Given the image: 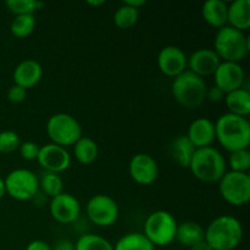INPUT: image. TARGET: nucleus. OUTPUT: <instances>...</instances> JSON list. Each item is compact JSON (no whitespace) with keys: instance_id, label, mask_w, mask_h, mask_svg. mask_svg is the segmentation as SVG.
Masks as SVG:
<instances>
[{"instance_id":"obj_40","label":"nucleus","mask_w":250,"mask_h":250,"mask_svg":"<svg viewBox=\"0 0 250 250\" xmlns=\"http://www.w3.org/2000/svg\"><path fill=\"white\" fill-rule=\"evenodd\" d=\"M6 194V190H5V182H4V178L0 176V200L5 197Z\"/></svg>"},{"instance_id":"obj_21","label":"nucleus","mask_w":250,"mask_h":250,"mask_svg":"<svg viewBox=\"0 0 250 250\" xmlns=\"http://www.w3.org/2000/svg\"><path fill=\"white\" fill-rule=\"evenodd\" d=\"M205 238V229L195 221H185L177 225L175 241L186 248H192Z\"/></svg>"},{"instance_id":"obj_19","label":"nucleus","mask_w":250,"mask_h":250,"mask_svg":"<svg viewBox=\"0 0 250 250\" xmlns=\"http://www.w3.org/2000/svg\"><path fill=\"white\" fill-rule=\"evenodd\" d=\"M227 26L241 32L250 28V1L234 0L227 7Z\"/></svg>"},{"instance_id":"obj_6","label":"nucleus","mask_w":250,"mask_h":250,"mask_svg":"<svg viewBox=\"0 0 250 250\" xmlns=\"http://www.w3.org/2000/svg\"><path fill=\"white\" fill-rule=\"evenodd\" d=\"M177 225L171 212L156 210L144 221L143 234L154 247H167L175 242Z\"/></svg>"},{"instance_id":"obj_9","label":"nucleus","mask_w":250,"mask_h":250,"mask_svg":"<svg viewBox=\"0 0 250 250\" xmlns=\"http://www.w3.org/2000/svg\"><path fill=\"white\" fill-rule=\"evenodd\" d=\"M217 183L220 195L229 205L243 207L250 200L249 173L226 171Z\"/></svg>"},{"instance_id":"obj_2","label":"nucleus","mask_w":250,"mask_h":250,"mask_svg":"<svg viewBox=\"0 0 250 250\" xmlns=\"http://www.w3.org/2000/svg\"><path fill=\"white\" fill-rule=\"evenodd\" d=\"M243 236V226L237 217L221 215L208 225L204 241L212 250H234L242 243Z\"/></svg>"},{"instance_id":"obj_20","label":"nucleus","mask_w":250,"mask_h":250,"mask_svg":"<svg viewBox=\"0 0 250 250\" xmlns=\"http://www.w3.org/2000/svg\"><path fill=\"white\" fill-rule=\"evenodd\" d=\"M227 7L229 4L222 0H208L202 6V16L209 26L222 28L227 26Z\"/></svg>"},{"instance_id":"obj_4","label":"nucleus","mask_w":250,"mask_h":250,"mask_svg":"<svg viewBox=\"0 0 250 250\" xmlns=\"http://www.w3.org/2000/svg\"><path fill=\"white\" fill-rule=\"evenodd\" d=\"M208 85L204 78L194 75L190 71H185L172 80L171 93L176 102L189 110L198 109L207 99Z\"/></svg>"},{"instance_id":"obj_1","label":"nucleus","mask_w":250,"mask_h":250,"mask_svg":"<svg viewBox=\"0 0 250 250\" xmlns=\"http://www.w3.org/2000/svg\"><path fill=\"white\" fill-rule=\"evenodd\" d=\"M215 134L220 146L229 153L248 149L250 144V122L247 117L226 112L215 122Z\"/></svg>"},{"instance_id":"obj_26","label":"nucleus","mask_w":250,"mask_h":250,"mask_svg":"<svg viewBox=\"0 0 250 250\" xmlns=\"http://www.w3.org/2000/svg\"><path fill=\"white\" fill-rule=\"evenodd\" d=\"M76 250H114V244L105 237L94 233H84L76 241Z\"/></svg>"},{"instance_id":"obj_38","label":"nucleus","mask_w":250,"mask_h":250,"mask_svg":"<svg viewBox=\"0 0 250 250\" xmlns=\"http://www.w3.org/2000/svg\"><path fill=\"white\" fill-rule=\"evenodd\" d=\"M124 4L128 5V6L133 7V9L139 10L141 7H143L146 5V1L144 0H125Z\"/></svg>"},{"instance_id":"obj_5","label":"nucleus","mask_w":250,"mask_h":250,"mask_svg":"<svg viewBox=\"0 0 250 250\" xmlns=\"http://www.w3.org/2000/svg\"><path fill=\"white\" fill-rule=\"evenodd\" d=\"M249 50V38L244 32L229 26L217 29L214 39V51L221 61L241 63L247 58Z\"/></svg>"},{"instance_id":"obj_18","label":"nucleus","mask_w":250,"mask_h":250,"mask_svg":"<svg viewBox=\"0 0 250 250\" xmlns=\"http://www.w3.org/2000/svg\"><path fill=\"white\" fill-rule=\"evenodd\" d=\"M42 77H43V68L41 63L32 59L21 61L15 67L14 73H12L14 84L20 85L26 90L38 84Z\"/></svg>"},{"instance_id":"obj_39","label":"nucleus","mask_w":250,"mask_h":250,"mask_svg":"<svg viewBox=\"0 0 250 250\" xmlns=\"http://www.w3.org/2000/svg\"><path fill=\"white\" fill-rule=\"evenodd\" d=\"M189 250H212L210 248L209 246H208V243L205 241L200 242V243L195 244V246H193L192 248H189Z\"/></svg>"},{"instance_id":"obj_32","label":"nucleus","mask_w":250,"mask_h":250,"mask_svg":"<svg viewBox=\"0 0 250 250\" xmlns=\"http://www.w3.org/2000/svg\"><path fill=\"white\" fill-rule=\"evenodd\" d=\"M20 144H21V139L16 132L10 131V129L0 132V153L1 154H11L19 150Z\"/></svg>"},{"instance_id":"obj_29","label":"nucleus","mask_w":250,"mask_h":250,"mask_svg":"<svg viewBox=\"0 0 250 250\" xmlns=\"http://www.w3.org/2000/svg\"><path fill=\"white\" fill-rule=\"evenodd\" d=\"M34 28H36V17H34V15L15 16L11 24H10V31H11L12 36L20 39L31 36L33 33Z\"/></svg>"},{"instance_id":"obj_33","label":"nucleus","mask_w":250,"mask_h":250,"mask_svg":"<svg viewBox=\"0 0 250 250\" xmlns=\"http://www.w3.org/2000/svg\"><path fill=\"white\" fill-rule=\"evenodd\" d=\"M39 149H41V146L37 143H34L32 141H26L21 142V144L19 146V153L23 160L33 161L37 160V158H38Z\"/></svg>"},{"instance_id":"obj_11","label":"nucleus","mask_w":250,"mask_h":250,"mask_svg":"<svg viewBox=\"0 0 250 250\" xmlns=\"http://www.w3.org/2000/svg\"><path fill=\"white\" fill-rule=\"evenodd\" d=\"M81 203L71 193L62 192L51 198L49 211L51 217L61 225L75 224L81 216Z\"/></svg>"},{"instance_id":"obj_37","label":"nucleus","mask_w":250,"mask_h":250,"mask_svg":"<svg viewBox=\"0 0 250 250\" xmlns=\"http://www.w3.org/2000/svg\"><path fill=\"white\" fill-rule=\"evenodd\" d=\"M24 250H51V246L42 239H34L27 244Z\"/></svg>"},{"instance_id":"obj_28","label":"nucleus","mask_w":250,"mask_h":250,"mask_svg":"<svg viewBox=\"0 0 250 250\" xmlns=\"http://www.w3.org/2000/svg\"><path fill=\"white\" fill-rule=\"evenodd\" d=\"M39 180V189L49 198H54L63 192V181L59 173L44 171Z\"/></svg>"},{"instance_id":"obj_13","label":"nucleus","mask_w":250,"mask_h":250,"mask_svg":"<svg viewBox=\"0 0 250 250\" xmlns=\"http://www.w3.org/2000/svg\"><path fill=\"white\" fill-rule=\"evenodd\" d=\"M132 180L141 186L153 185L159 176V165L153 156L146 153L134 154L128 164Z\"/></svg>"},{"instance_id":"obj_34","label":"nucleus","mask_w":250,"mask_h":250,"mask_svg":"<svg viewBox=\"0 0 250 250\" xmlns=\"http://www.w3.org/2000/svg\"><path fill=\"white\" fill-rule=\"evenodd\" d=\"M27 97V90L23 89L20 85L14 84L12 87H10V89L7 90V99L12 104H20V103L23 102Z\"/></svg>"},{"instance_id":"obj_41","label":"nucleus","mask_w":250,"mask_h":250,"mask_svg":"<svg viewBox=\"0 0 250 250\" xmlns=\"http://www.w3.org/2000/svg\"><path fill=\"white\" fill-rule=\"evenodd\" d=\"M87 4L90 5V6H93V7H98V6H102V5H104L105 0H94V1H93V0H88Z\"/></svg>"},{"instance_id":"obj_35","label":"nucleus","mask_w":250,"mask_h":250,"mask_svg":"<svg viewBox=\"0 0 250 250\" xmlns=\"http://www.w3.org/2000/svg\"><path fill=\"white\" fill-rule=\"evenodd\" d=\"M225 93L221 89L216 87V85H212V87H208L207 89V98L205 99L209 100L211 103H220L221 100L225 99Z\"/></svg>"},{"instance_id":"obj_23","label":"nucleus","mask_w":250,"mask_h":250,"mask_svg":"<svg viewBox=\"0 0 250 250\" xmlns=\"http://www.w3.org/2000/svg\"><path fill=\"white\" fill-rule=\"evenodd\" d=\"M195 148L190 143L189 139L186 137V134L176 137L170 146V154L171 158L176 161L177 165L181 167L188 168L189 167L190 160L194 154Z\"/></svg>"},{"instance_id":"obj_8","label":"nucleus","mask_w":250,"mask_h":250,"mask_svg":"<svg viewBox=\"0 0 250 250\" xmlns=\"http://www.w3.org/2000/svg\"><path fill=\"white\" fill-rule=\"evenodd\" d=\"M5 190L10 198L19 202L31 200L38 194V176L28 168H15L4 178Z\"/></svg>"},{"instance_id":"obj_27","label":"nucleus","mask_w":250,"mask_h":250,"mask_svg":"<svg viewBox=\"0 0 250 250\" xmlns=\"http://www.w3.org/2000/svg\"><path fill=\"white\" fill-rule=\"evenodd\" d=\"M139 10L122 2L114 14V23L120 29L132 28L138 22Z\"/></svg>"},{"instance_id":"obj_10","label":"nucleus","mask_w":250,"mask_h":250,"mask_svg":"<svg viewBox=\"0 0 250 250\" xmlns=\"http://www.w3.org/2000/svg\"><path fill=\"white\" fill-rule=\"evenodd\" d=\"M89 221L98 227H110L116 224L120 215L116 200L107 194H95L85 205Z\"/></svg>"},{"instance_id":"obj_25","label":"nucleus","mask_w":250,"mask_h":250,"mask_svg":"<svg viewBox=\"0 0 250 250\" xmlns=\"http://www.w3.org/2000/svg\"><path fill=\"white\" fill-rule=\"evenodd\" d=\"M114 250H155V247L141 232H129L115 243Z\"/></svg>"},{"instance_id":"obj_31","label":"nucleus","mask_w":250,"mask_h":250,"mask_svg":"<svg viewBox=\"0 0 250 250\" xmlns=\"http://www.w3.org/2000/svg\"><path fill=\"white\" fill-rule=\"evenodd\" d=\"M226 164L229 166L233 172L248 173L250 168V151L249 149H242V150H236L229 153V160Z\"/></svg>"},{"instance_id":"obj_7","label":"nucleus","mask_w":250,"mask_h":250,"mask_svg":"<svg viewBox=\"0 0 250 250\" xmlns=\"http://www.w3.org/2000/svg\"><path fill=\"white\" fill-rule=\"evenodd\" d=\"M46 134L50 143L67 149L83 136L82 126L80 122L70 114L58 112L49 117L46 121Z\"/></svg>"},{"instance_id":"obj_3","label":"nucleus","mask_w":250,"mask_h":250,"mask_svg":"<svg viewBox=\"0 0 250 250\" xmlns=\"http://www.w3.org/2000/svg\"><path fill=\"white\" fill-rule=\"evenodd\" d=\"M192 175L204 183H216L227 171L226 159L215 146L195 149L189 167Z\"/></svg>"},{"instance_id":"obj_14","label":"nucleus","mask_w":250,"mask_h":250,"mask_svg":"<svg viewBox=\"0 0 250 250\" xmlns=\"http://www.w3.org/2000/svg\"><path fill=\"white\" fill-rule=\"evenodd\" d=\"M215 84L225 94L243 87L246 81V72L241 63L221 61L214 72Z\"/></svg>"},{"instance_id":"obj_16","label":"nucleus","mask_w":250,"mask_h":250,"mask_svg":"<svg viewBox=\"0 0 250 250\" xmlns=\"http://www.w3.org/2000/svg\"><path fill=\"white\" fill-rule=\"evenodd\" d=\"M221 60L214 49H198L189 58H187V70L199 77H209L214 75Z\"/></svg>"},{"instance_id":"obj_36","label":"nucleus","mask_w":250,"mask_h":250,"mask_svg":"<svg viewBox=\"0 0 250 250\" xmlns=\"http://www.w3.org/2000/svg\"><path fill=\"white\" fill-rule=\"evenodd\" d=\"M51 250H76L75 243L68 238H60L54 243Z\"/></svg>"},{"instance_id":"obj_17","label":"nucleus","mask_w":250,"mask_h":250,"mask_svg":"<svg viewBox=\"0 0 250 250\" xmlns=\"http://www.w3.org/2000/svg\"><path fill=\"white\" fill-rule=\"evenodd\" d=\"M186 137L189 139V142L195 149L211 146L212 143L216 141L215 122L207 119V117H200V119L194 120L188 127Z\"/></svg>"},{"instance_id":"obj_22","label":"nucleus","mask_w":250,"mask_h":250,"mask_svg":"<svg viewBox=\"0 0 250 250\" xmlns=\"http://www.w3.org/2000/svg\"><path fill=\"white\" fill-rule=\"evenodd\" d=\"M224 102L229 110V114L248 119L250 115V92L247 88L242 87L233 92L227 93Z\"/></svg>"},{"instance_id":"obj_24","label":"nucleus","mask_w":250,"mask_h":250,"mask_svg":"<svg viewBox=\"0 0 250 250\" xmlns=\"http://www.w3.org/2000/svg\"><path fill=\"white\" fill-rule=\"evenodd\" d=\"M99 148L94 139L82 136L73 144V156L82 165H90L97 160Z\"/></svg>"},{"instance_id":"obj_30","label":"nucleus","mask_w":250,"mask_h":250,"mask_svg":"<svg viewBox=\"0 0 250 250\" xmlns=\"http://www.w3.org/2000/svg\"><path fill=\"white\" fill-rule=\"evenodd\" d=\"M5 6L15 16H20V15H34V12L41 10L44 4L39 0H7Z\"/></svg>"},{"instance_id":"obj_12","label":"nucleus","mask_w":250,"mask_h":250,"mask_svg":"<svg viewBox=\"0 0 250 250\" xmlns=\"http://www.w3.org/2000/svg\"><path fill=\"white\" fill-rule=\"evenodd\" d=\"M37 161L46 172H54L60 175L61 172L70 167L72 159L66 148L48 143L41 146Z\"/></svg>"},{"instance_id":"obj_15","label":"nucleus","mask_w":250,"mask_h":250,"mask_svg":"<svg viewBox=\"0 0 250 250\" xmlns=\"http://www.w3.org/2000/svg\"><path fill=\"white\" fill-rule=\"evenodd\" d=\"M158 68L163 75L176 78L187 71V56L185 51L176 45L164 46L158 54Z\"/></svg>"}]
</instances>
